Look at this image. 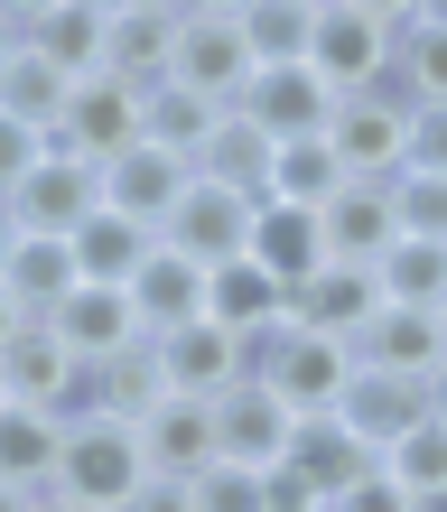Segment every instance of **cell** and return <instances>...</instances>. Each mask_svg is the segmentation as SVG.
<instances>
[{"label":"cell","instance_id":"obj_33","mask_svg":"<svg viewBox=\"0 0 447 512\" xmlns=\"http://www.w3.org/2000/svg\"><path fill=\"white\" fill-rule=\"evenodd\" d=\"M271 131H252L243 112H224L215 122V140H205V159H196V177H224V187H243V196H261L271 187Z\"/></svg>","mask_w":447,"mask_h":512},{"label":"cell","instance_id":"obj_48","mask_svg":"<svg viewBox=\"0 0 447 512\" xmlns=\"http://www.w3.org/2000/svg\"><path fill=\"white\" fill-rule=\"evenodd\" d=\"M10 252H19V215H10V196H0V270H10Z\"/></svg>","mask_w":447,"mask_h":512},{"label":"cell","instance_id":"obj_47","mask_svg":"<svg viewBox=\"0 0 447 512\" xmlns=\"http://www.w3.org/2000/svg\"><path fill=\"white\" fill-rule=\"evenodd\" d=\"M364 10H373V19H392V28H410V19H420V0H364Z\"/></svg>","mask_w":447,"mask_h":512},{"label":"cell","instance_id":"obj_27","mask_svg":"<svg viewBox=\"0 0 447 512\" xmlns=\"http://www.w3.org/2000/svg\"><path fill=\"white\" fill-rule=\"evenodd\" d=\"M336 187H345V159H336V140L317 131V140H280L271 149V187H261V205H308V215H317Z\"/></svg>","mask_w":447,"mask_h":512},{"label":"cell","instance_id":"obj_38","mask_svg":"<svg viewBox=\"0 0 447 512\" xmlns=\"http://www.w3.org/2000/svg\"><path fill=\"white\" fill-rule=\"evenodd\" d=\"M392 205H401V233L447 243V177H438V168H401V177H392Z\"/></svg>","mask_w":447,"mask_h":512},{"label":"cell","instance_id":"obj_43","mask_svg":"<svg viewBox=\"0 0 447 512\" xmlns=\"http://www.w3.org/2000/svg\"><path fill=\"white\" fill-rule=\"evenodd\" d=\"M122 512H196V475H149Z\"/></svg>","mask_w":447,"mask_h":512},{"label":"cell","instance_id":"obj_3","mask_svg":"<svg viewBox=\"0 0 447 512\" xmlns=\"http://www.w3.org/2000/svg\"><path fill=\"white\" fill-rule=\"evenodd\" d=\"M392 56H401V28L373 19L364 0H326L317 10L308 66L326 75V94H373V84H392Z\"/></svg>","mask_w":447,"mask_h":512},{"label":"cell","instance_id":"obj_6","mask_svg":"<svg viewBox=\"0 0 447 512\" xmlns=\"http://www.w3.org/2000/svg\"><path fill=\"white\" fill-rule=\"evenodd\" d=\"M326 140H336L345 177H401L410 168V103L392 94V84H373V94H336Z\"/></svg>","mask_w":447,"mask_h":512},{"label":"cell","instance_id":"obj_2","mask_svg":"<svg viewBox=\"0 0 447 512\" xmlns=\"http://www.w3.org/2000/svg\"><path fill=\"white\" fill-rule=\"evenodd\" d=\"M140 485H149L140 429H122V419H103V410H75L66 419V457H56V494H75L94 512H122Z\"/></svg>","mask_w":447,"mask_h":512},{"label":"cell","instance_id":"obj_21","mask_svg":"<svg viewBox=\"0 0 447 512\" xmlns=\"http://www.w3.org/2000/svg\"><path fill=\"white\" fill-rule=\"evenodd\" d=\"M131 308H140V336H177V326L205 317V261H187L177 243H159L131 270Z\"/></svg>","mask_w":447,"mask_h":512},{"label":"cell","instance_id":"obj_35","mask_svg":"<svg viewBox=\"0 0 447 512\" xmlns=\"http://www.w3.org/2000/svg\"><path fill=\"white\" fill-rule=\"evenodd\" d=\"M382 298H401V308H447V243H429V233H401L392 252H382Z\"/></svg>","mask_w":447,"mask_h":512},{"label":"cell","instance_id":"obj_41","mask_svg":"<svg viewBox=\"0 0 447 512\" xmlns=\"http://www.w3.org/2000/svg\"><path fill=\"white\" fill-rule=\"evenodd\" d=\"M38 159H47V131H28L19 112H0V196H10L19 177L38 168Z\"/></svg>","mask_w":447,"mask_h":512},{"label":"cell","instance_id":"obj_53","mask_svg":"<svg viewBox=\"0 0 447 512\" xmlns=\"http://www.w3.org/2000/svg\"><path fill=\"white\" fill-rule=\"evenodd\" d=\"M429 410H438V419H447V364H438V382H429Z\"/></svg>","mask_w":447,"mask_h":512},{"label":"cell","instance_id":"obj_10","mask_svg":"<svg viewBox=\"0 0 447 512\" xmlns=\"http://www.w3.org/2000/svg\"><path fill=\"white\" fill-rule=\"evenodd\" d=\"M10 215H19V233H66V243H75V233L103 215V168L47 149V159L10 187Z\"/></svg>","mask_w":447,"mask_h":512},{"label":"cell","instance_id":"obj_25","mask_svg":"<svg viewBox=\"0 0 447 512\" xmlns=\"http://www.w3.org/2000/svg\"><path fill=\"white\" fill-rule=\"evenodd\" d=\"M168 401V364H159V345H122L112 364H94V382H84V410H103V419H122V429H140L149 410Z\"/></svg>","mask_w":447,"mask_h":512},{"label":"cell","instance_id":"obj_8","mask_svg":"<svg viewBox=\"0 0 447 512\" xmlns=\"http://www.w3.org/2000/svg\"><path fill=\"white\" fill-rule=\"evenodd\" d=\"M252 38H243V19H205V10H177V56H168V84H187V94L205 103H243V84H252Z\"/></svg>","mask_w":447,"mask_h":512},{"label":"cell","instance_id":"obj_36","mask_svg":"<svg viewBox=\"0 0 447 512\" xmlns=\"http://www.w3.org/2000/svg\"><path fill=\"white\" fill-rule=\"evenodd\" d=\"M382 475H401L420 503H447V419L429 410L420 429H401L392 447H382Z\"/></svg>","mask_w":447,"mask_h":512},{"label":"cell","instance_id":"obj_55","mask_svg":"<svg viewBox=\"0 0 447 512\" xmlns=\"http://www.w3.org/2000/svg\"><path fill=\"white\" fill-rule=\"evenodd\" d=\"M420 19H438V28H447V0H420Z\"/></svg>","mask_w":447,"mask_h":512},{"label":"cell","instance_id":"obj_24","mask_svg":"<svg viewBox=\"0 0 447 512\" xmlns=\"http://www.w3.org/2000/svg\"><path fill=\"white\" fill-rule=\"evenodd\" d=\"M56 457H66V419L28 410V401H0V485L47 494L56 485Z\"/></svg>","mask_w":447,"mask_h":512},{"label":"cell","instance_id":"obj_13","mask_svg":"<svg viewBox=\"0 0 447 512\" xmlns=\"http://www.w3.org/2000/svg\"><path fill=\"white\" fill-rule=\"evenodd\" d=\"M149 345H159V364H168V391H196V401H224L233 382H252V345L233 336V326H215V317L177 326V336H149Z\"/></svg>","mask_w":447,"mask_h":512},{"label":"cell","instance_id":"obj_50","mask_svg":"<svg viewBox=\"0 0 447 512\" xmlns=\"http://www.w3.org/2000/svg\"><path fill=\"white\" fill-rule=\"evenodd\" d=\"M177 10H205V19H233L243 0H177Z\"/></svg>","mask_w":447,"mask_h":512},{"label":"cell","instance_id":"obj_17","mask_svg":"<svg viewBox=\"0 0 447 512\" xmlns=\"http://www.w3.org/2000/svg\"><path fill=\"white\" fill-rule=\"evenodd\" d=\"M168 56H177V0H131L103 19V75L149 94V84H168Z\"/></svg>","mask_w":447,"mask_h":512},{"label":"cell","instance_id":"obj_51","mask_svg":"<svg viewBox=\"0 0 447 512\" xmlns=\"http://www.w3.org/2000/svg\"><path fill=\"white\" fill-rule=\"evenodd\" d=\"M0 10H10V19L28 28V19H38V10H56V0H0Z\"/></svg>","mask_w":447,"mask_h":512},{"label":"cell","instance_id":"obj_28","mask_svg":"<svg viewBox=\"0 0 447 512\" xmlns=\"http://www.w3.org/2000/svg\"><path fill=\"white\" fill-rule=\"evenodd\" d=\"M317 10L326 0H243V38H252V66H308V38H317Z\"/></svg>","mask_w":447,"mask_h":512},{"label":"cell","instance_id":"obj_39","mask_svg":"<svg viewBox=\"0 0 447 512\" xmlns=\"http://www.w3.org/2000/svg\"><path fill=\"white\" fill-rule=\"evenodd\" d=\"M196 512H271V475L205 466V475H196Z\"/></svg>","mask_w":447,"mask_h":512},{"label":"cell","instance_id":"obj_52","mask_svg":"<svg viewBox=\"0 0 447 512\" xmlns=\"http://www.w3.org/2000/svg\"><path fill=\"white\" fill-rule=\"evenodd\" d=\"M28 503H38V494H19V485H0V512H28Z\"/></svg>","mask_w":447,"mask_h":512},{"label":"cell","instance_id":"obj_19","mask_svg":"<svg viewBox=\"0 0 447 512\" xmlns=\"http://www.w3.org/2000/svg\"><path fill=\"white\" fill-rule=\"evenodd\" d=\"M140 447H149V475H205V466L224 457V438H215V401H196V391H168V401L140 419Z\"/></svg>","mask_w":447,"mask_h":512},{"label":"cell","instance_id":"obj_20","mask_svg":"<svg viewBox=\"0 0 447 512\" xmlns=\"http://www.w3.org/2000/svg\"><path fill=\"white\" fill-rule=\"evenodd\" d=\"M187 159H168V149H122V159H112L103 168V205H112V215H140L149 233H168V215H177V196H187Z\"/></svg>","mask_w":447,"mask_h":512},{"label":"cell","instance_id":"obj_15","mask_svg":"<svg viewBox=\"0 0 447 512\" xmlns=\"http://www.w3.org/2000/svg\"><path fill=\"white\" fill-rule=\"evenodd\" d=\"M47 326L84 354V364H112L122 345H140V308H131V289H112V280H75L47 308Z\"/></svg>","mask_w":447,"mask_h":512},{"label":"cell","instance_id":"obj_40","mask_svg":"<svg viewBox=\"0 0 447 512\" xmlns=\"http://www.w3.org/2000/svg\"><path fill=\"white\" fill-rule=\"evenodd\" d=\"M326 512H429V503H420V494H410V485H401V475H382V466H373V475H364V485H345V494H336V503H326Z\"/></svg>","mask_w":447,"mask_h":512},{"label":"cell","instance_id":"obj_45","mask_svg":"<svg viewBox=\"0 0 447 512\" xmlns=\"http://www.w3.org/2000/svg\"><path fill=\"white\" fill-rule=\"evenodd\" d=\"M19 56H28V28H19L10 10H0V75H10V66H19Z\"/></svg>","mask_w":447,"mask_h":512},{"label":"cell","instance_id":"obj_12","mask_svg":"<svg viewBox=\"0 0 447 512\" xmlns=\"http://www.w3.org/2000/svg\"><path fill=\"white\" fill-rule=\"evenodd\" d=\"M317 224H326V261L382 270V252L401 243V205H392V177H345V187L317 205Z\"/></svg>","mask_w":447,"mask_h":512},{"label":"cell","instance_id":"obj_7","mask_svg":"<svg viewBox=\"0 0 447 512\" xmlns=\"http://www.w3.org/2000/svg\"><path fill=\"white\" fill-rule=\"evenodd\" d=\"M215 438H224V457H215V466L280 475V466H289V447H298V410L252 373V382H233L224 401H215Z\"/></svg>","mask_w":447,"mask_h":512},{"label":"cell","instance_id":"obj_42","mask_svg":"<svg viewBox=\"0 0 447 512\" xmlns=\"http://www.w3.org/2000/svg\"><path fill=\"white\" fill-rule=\"evenodd\" d=\"M410 168L447 177V103H410Z\"/></svg>","mask_w":447,"mask_h":512},{"label":"cell","instance_id":"obj_29","mask_svg":"<svg viewBox=\"0 0 447 512\" xmlns=\"http://www.w3.org/2000/svg\"><path fill=\"white\" fill-rule=\"evenodd\" d=\"M149 252H159V233H149L140 215H112V205H103V215L75 233V261H84V280H112V289H131V270H140Z\"/></svg>","mask_w":447,"mask_h":512},{"label":"cell","instance_id":"obj_23","mask_svg":"<svg viewBox=\"0 0 447 512\" xmlns=\"http://www.w3.org/2000/svg\"><path fill=\"white\" fill-rule=\"evenodd\" d=\"M373 466H382V457L345 429V419H298V447H289V466H280V475H298L308 494H326V503H336L345 485H364Z\"/></svg>","mask_w":447,"mask_h":512},{"label":"cell","instance_id":"obj_31","mask_svg":"<svg viewBox=\"0 0 447 512\" xmlns=\"http://www.w3.org/2000/svg\"><path fill=\"white\" fill-rule=\"evenodd\" d=\"M28 56H47V66H66V75H103V19L75 10V0H56V10L28 19Z\"/></svg>","mask_w":447,"mask_h":512},{"label":"cell","instance_id":"obj_5","mask_svg":"<svg viewBox=\"0 0 447 512\" xmlns=\"http://www.w3.org/2000/svg\"><path fill=\"white\" fill-rule=\"evenodd\" d=\"M252 233H261V196L224 187V177H187V196H177V215H168L159 243H177V252L205 261V270H224V261L252 252Z\"/></svg>","mask_w":447,"mask_h":512},{"label":"cell","instance_id":"obj_9","mask_svg":"<svg viewBox=\"0 0 447 512\" xmlns=\"http://www.w3.org/2000/svg\"><path fill=\"white\" fill-rule=\"evenodd\" d=\"M0 382H10V401H28V410H56V419H75L84 410V382H94V364L56 336L47 317H28L19 336H10V354H0Z\"/></svg>","mask_w":447,"mask_h":512},{"label":"cell","instance_id":"obj_46","mask_svg":"<svg viewBox=\"0 0 447 512\" xmlns=\"http://www.w3.org/2000/svg\"><path fill=\"white\" fill-rule=\"evenodd\" d=\"M19 326H28V308L10 298V280H0V354H10V336H19Z\"/></svg>","mask_w":447,"mask_h":512},{"label":"cell","instance_id":"obj_30","mask_svg":"<svg viewBox=\"0 0 447 512\" xmlns=\"http://www.w3.org/2000/svg\"><path fill=\"white\" fill-rule=\"evenodd\" d=\"M215 122H224V103H205V94H187V84H149V149H168V159H205V140H215Z\"/></svg>","mask_w":447,"mask_h":512},{"label":"cell","instance_id":"obj_54","mask_svg":"<svg viewBox=\"0 0 447 512\" xmlns=\"http://www.w3.org/2000/svg\"><path fill=\"white\" fill-rule=\"evenodd\" d=\"M75 10H94V19H112V10H131V0H75Z\"/></svg>","mask_w":447,"mask_h":512},{"label":"cell","instance_id":"obj_56","mask_svg":"<svg viewBox=\"0 0 447 512\" xmlns=\"http://www.w3.org/2000/svg\"><path fill=\"white\" fill-rule=\"evenodd\" d=\"M0 401H10V382H0Z\"/></svg>","mask_w":447,"mask_h":512},{"label":"cell","instance_id":"obj_11","mask_svg":"<svg viewBox=\"0 0 447 512\" xmlns=\"http://www.w3.org/2000/svg\"><path fill=\"white\" fill-rule=\"evenodd\" d=\"M373 317H382V280L354 261H317L308 280H289V308H280V326H308V336H336V345H354Z\"/></svg>","mask_w":447,"mask_h":512},{"label":"cell","instance_id":"obj_1","mask_svg":"<svg viewBox=\"0 0 447 512\" xmlns=\"http://www.w3.org/2000/svg\"><path fill=\"white\" fill-rule=\"evenodd\" d=\"M252 373L271 382L298 419H336V401L354 391V373H364V354L336 345V336H308V326H271V336L252 345Z\"/></svg>","mask_w":447,"mask_h":512},{"label":"cell","instance_id":"obj_26","mask_svg":"<svg viewBox=\"0 0 447 512\" xmlns=\"http://www.w3.org/2000/svg\"><path fill=\"white\" fill-rule=\"evenodd\" d=\"M0 280H10V298H19L28 317H47L56 298L84 280V261H75L66 233H19V252H10V270H0Z\"/></svg>","mask_w":447,"mask_h":512},{"label":"cell","instance_id":"obj_49","mask_svg":"<svg viewBox=\"0 0 447 512\" xmlns=\"http://www.w3.org/2000/svg\"><path fill=\"white\" fill-rule=\"evenodd\" d=\"M28 512H94V503H75V494H56V485H47V494L28 503Z\"/></svg>","mask_w":447,"mask_h":512},{"label":"cell","instance_id":"obj_18","mask_svg":"<svg viewBox=\"0 0 447 512\" xmlns=\"http://www.w3.org/2000/svg\"><path fill=\"white\" fill-rule=\"evenodd\" d=\"M280 308H289V280H280V270L271 261H224V270H205V317H215V326H233V336H243V345H261V336H271V326H280Z\"/></svg>","mask_w":447,"mask_h":512},{"label":"cell","instance_id":"obj_58","mask_svg":"<svg viewBox=\"0 0 447 512\" xmlns=\"http://www.w3.org/2000/svg\"><path fill=\"white\" fill-rule=\"evenodd\" d=\"M438 326H447V308H438Z\"/></svg>","mask_w":447,"mask_h":512},{"label":"cell","instance_id":"obj_14","mask_svg":"<svg viewBox=\"0 0 447 512\" xmlns=\"http://www.w3.org/2000/svg\"><path fill=\"white\" fill-rule=\"evenodd\" d=\"M243 112L252 131H271V140H317L326 131V112H336V94H326V75L317 66H261L252 84H243Z\"/></svg>","mask_w":447,"mask_h":512},{"label":"cell","instance_id":"obj_34","mask_svg":"<svg viewBox=\"0 0 447 512\" xmlns=\"http://www.w3.org/2000/svg\"><path fill=\"white\" fill-rule=\"evenodd\" d=\"M252 261H271L280 280H308L326 261V224L308 205H261V233H252Z\"/></svg>","mask_w":447,"mask_h":512},{"label":"cell","instance_id":"obj_22","mask_svg":"<svg viewBox=\"0 0 447 512\" xmlns=\"http://www.w3.org/2000/svg\"><path fill=\"white\" fill-rule=\"evenodd\" d=\"M336 419L382 457L401 429H420V419H429V382H401V373H373V364H364V373H354V391L336 401Z\"/></svg>","mask_w":447,"mask_h":512},{"label":"cell","instance_id":"obj_16","mask_svg":"<svg viewBox=\"0 0 447 512\" xmlns=\"http://www.w3.org/2000/svg\"><path fill=\"white\" fill-rule=\"evenodd\" d=\"M354 354H364L373 373L438 382V364H447V326H438V308H401V298H382V317L354 336Z\"/></svg>","mask_w":447,"mask_h":512},{"label":"cell","instance_id":"obj_57","mask_svg":"<svg viewBox=\"0 0 447 512\" xmlns=\"http://www.w3.org/2000/svg\"><path fill=\"white\" fill-rule=\"evenodd\" d=\"M429 512H447V503H429Z\"/></svg>","mask_w":447,"mask_h":512},{"label":"cell","instance_id":"obj_4","mask_svg":"<svg viewBox=\"0 0 447 512\" xmlns=\"http://www.w3.org/2000/svg\"><path fill=\"white\" fill-rule=\"evenodd\" d=\"M140 140H149V94H140V84H122V75H84L47 149L112 168V159H122V149H140Z\"/></svg>","mask_w":447,"mask_h":512},{"label":"cell","instance_id":"obj_32","mask_svg":"<svg viewBox=\"0 0 447 512\" xmlns=\"http://www.w3.org/2000/svg\"><path fill=\"white\" fill-rule=\"evenodd\" d=\"M75 84H84V75L47 66V56H19V66L0 75V112H19L28 131H47V140H56V122H66V103H75Z\"/></svg>","mask_w":447,"mask_h":512},{"label":"cell","instance_id":"obj_37","mask_svg":"<svg viewBox=\"0 0 447 512\" xmlns=\"http://www.w3.org/2000/svg\"><path fill=\"white\" fill-rule=\"evenodd\" d=\"M392 94H401V103H447V28H438V19H410V28H401Z\"/></svg>","mask_w":447,"mask_h":512},{"label":"cell","instance_id":"obj_44","mask_svg":"<svg viewBox=\"0 0 447 512\" xmlns=\"http://www.w3.org/2000/svg\"><path fill=\"white\" fill-rule=\"evenodd\" d=\"M271 512H326V494H308L298 475H271Z\"/></svg>","mask_w":447,"mask_h":512}]
</instances>
